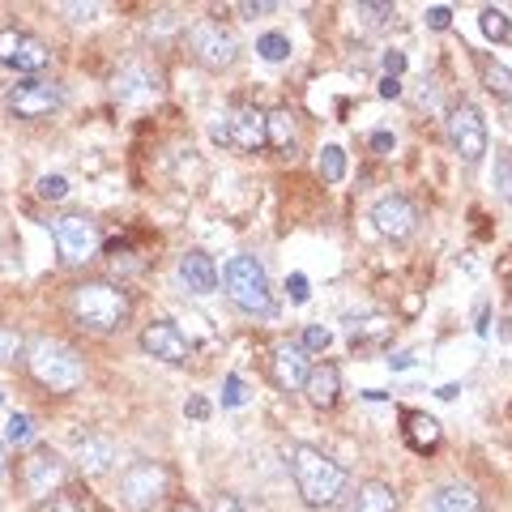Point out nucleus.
Segmentation results:
<instances>
[{
    "label": "nucleus",
    "instance_id": "6",
    "mask_svg": "<svg viewBox=\"0 0 512 512\" xmlns=\"http://www.w3.org/2000/svg\"><path fill=\"white\" fill-rule=\"evenodd\" d=\"M188 47L192 56H197L205 69H231L235 56H239V43L227 26H222L218 18H201L188 26Z\"/></svg>",
    "mask_w": 512,
    "mask_h": 512
},
{
    "label": "nucleus",
    "instance_id": "15",
    "mask_svg": "<svg viewBox=\"0 0 512 512\" xmlns=\"http://www.w3.org/2000/svg\"><path fill=\"white\" fill-rule=\"evenodd\" d=\"M180 282L188 286L192 295H214L218 291V265L214 256H205L201 248H192L180 256Z\"/></svg>",
    "mask_w": 512,
    "mask_h": 512
},
{
    "label": "nucleus",
    "instance_id": "41",
    "mask_svg": "<svg viewBox=\"0 0 512 512\" xmlns=\"http://www.w3.org/2000/svg\"><path fill=\"white\" fill-rule=\"evenodd\" d=\"M402 69H406V56H402V52H389V56H384V77H397Z\"/></svg>",
    "mask_w": 512,
    "mask_h": 512
},
{
    "label": "nucleus",
    "instance_id": "13",
    "mask_svg": "<svg viewBox=\"0 0 512 512\" xmlns=\"http://www.w3.org/2000/svg\"><path fill=\"white\" fill-rule=\"evenodd\" d=\"M269 367H274L278 389H286V393L303 389V384H308V376H312L308 350H303L299 342H278V346H274V359H269Z\"/></svg>",
    "mask_w": 512,
    "mask_h": 512
},
{
    "label": "nucleus",
    "instance_id": "8",
    "mask_svg": "<svg viewBox=\"0 0 512 512\" xmlns=\"http://www.w3.org/2000/svg\"><path fill=\"white\" fill-rule=\"evenodd\" d=\"M214 141H222V146H231V150H244V154L261 150V146H269V116L256 107H235L227 120L214 124Z\"/></svg>",
    "mask_w": 512,
    "mask_h": 512
},
{
    "label": "nucleus",
    "instance_id": "21",
    "mask_svg": "<svg viewBox=\"0 0 512 512\" xmlns=\"http://www.w3.org/2000/svg\"><path fill=\"white\" fill-rule=\"evenodd\" d=\"M158 86H163V77H158L154 69H141V64H133V69H124V73L116 77L120 99H137V94H158Z\"/></svg>",
    "mask_w": 512,
    "mask_h": 512
},
{
    "label": "nucleus",
    "instance_id": "2",
    "mask_svg": "<svg viewBox=\"0 0 512 512\" xmlns=\"http://www.w3.org/2000/svg\"><path fill=\"white\" fill-rule=\"evenodd\" d=\"M69 308H73V316H77V325L82 329L116 333V329L128 325V316H133V299H128L120 286H111V282H82V286H73Z\"/></svg>",
    "mask_w": 512,
    "mask_h": 512
},
{
    "label": "nucleus",
    "instance_id": "43",
    "mask_svg": "<svg viewBox=\"0 0 512 512\" xmlns=\"http://www.w3.org/2000/svg\"><path fill=\"white\" fill-rule=\"evenodd\" d=\"M188 414H192V419H205V414H210V402H205V397H192V402H188Z\"/></svg>",
    "mask_w": 512,
    "mask_h": 512
},
{
    "label": "nucleus",
    "instance_id": "11",
    "mask_svg": "<svg viewBox=\"0 0 512 512\" xmlns=\"http://www.w3.org/2000/svg\"><path fill=\"white\" fill-rule=\"evenodd\" d=\"M22 478H26V491L35 500H52V495L64 487V457L56 448H35L22 466Z\"/></svg>",
    "mask_w": 512,
    "mask_h": 512
},
{
    "label": "nucleus",
    "instance_id": "20",
    "mask_svg": "<svg viewBox=\"0 0 512 512\" xmlns=\"http://www.w3.org/2000/svg\"><path fill=\"white\" fill-rule=\"evenodd\" d=\"M350 512H397V491L389 483H363Z\"/></svg>",
    "mask_w": 512,
    "mask_h": 512
},
{
    "label": "nucleus",
    "instance_id": "7",
    "mask_svg": "<svg viewBox=\"0 0 512 512\" xmlns=\"http://www.w3.org/2000/svg\"><path fill=\"white\" fill-rule=\"evenodd\" d=\"M448 141L461 154V163H483L487 154V120L474 103H453L448 107Z\"/></svg>",
    "mask_w": 512,
    "mask_h": 512
},
{
    "label": "nucleus",
    "instance_id": "5",
    "mask_svg": "<svg viewBox=\"0 0 512 512\" xmlns=\"http://www.w3.org/2000/svg\"><path fill=\"white\" fill-rule=\"evenodd\" d=\"M167 491H171V470L163 461H133V466L120 474V500L133 512L154 508Z\"/></svg>",
    "mask_w": 512,
    "mask_h": 512
},
{
    "label": "nucleus",
    "instance_id": "27",
    "mask_svg": "<svg viewBox=\"0 0 512 512\" xmlns=\"http://www.w3.org/2000/svg\"><path fill=\"white\" fill-rule=\"evenodd\" d=\"M478 69H483V82L491 94H500V99H512V73L504 64H491V60H478Z\"/></svg>",
    "mask_w": 512,
    "mask_h": 512
},
{
    "label": "nucleus",
    "instance_id": "38",
    "mask_svg": "<svg viewBox=\"0 0 512 512\" xmlns=\"http://www.w3.org/2000/svg\"><path fill=\"white\" fill-rule=\"evenodd\" d=\"M286 291H291V299L295 303H308V278H303V274H291V278H286Z\"/></svg>",
    "mask_w": 512,
    "mask_h": 512
},
{
    "label": "nucleus",
    "instance_id": "46",
    "mask_svg": "<svg viewBox=\"0 0 512 512\" xmlns=\"http://www.w3.org/2000/svg\"><path fill=\"white\" fill-rule=\"evenodd\" d=\"M5 466H9V457H5V444H0V474H5Z\"/></svg>",
    "mask_w": 512,
    "mask_h": 512
},
{
    "label": "nucleus",
    "instance_id": "1",
    "mask_svg": "<svg viewBox=\"0 0 512 512\" xmlns=\"http://www.w3.org/2000/svg\"><path fill=\"white\" fill-rule=\"evenodd\" d=\"M286 461H291V478H295V487L303 495V504L329 508V504L342 500L346 470L329 453H320V448H312V444H291Z\"/></svg>",
    "mask_w": 512,
    "mask_h": 512
},
{
    "label": "nucleus",
    "instance_id": "14",
    "mask_svg": "<svg viewBox=\"0 0 512 512\" xmlns=\"http://www.w3.org/2000/svg\"><path fill=\"white\" fill-rule=\"evenodd\" d=\"M141 350H146L150 359H163V363H188V338L171 325V320H154V325H146V333H141Z\"/></svg>",
    "mask_w": 512,
    "mask_h": 512
},
{
    "label": "nucleus",
    "instance_id": "37",
    "mask_svg": "<svg viewBox=\"0 0 512 512\" xmlns=\"http://www.w3.org/2000/svg\"><path fill=\"white\" fill-rule=\"evenodd\" d=\"M427 26L431 30H448V26H453V9H448V5H431L427 9Z\"/></svg>",
    "mask_w": 512,
    "mask_h": 512
},
{
    "label": "nucleus",
    "instance_id": "32",
    "mask_svg": "<svg viewBox=\"0 0 512 512\" xmlns=\"http://www.w3.org/2000/svg\"><path fill=\"white\" fill-rule=\"evenodd\" d=\"M329 342H333V333L325 325H308L303 329V338H299L303 350H329Z\"/></svg>",
    "mask_w": 512,
    "mask_h": 512
},
{
    "label": "nucleus",
    "instance_id": "9",
    "mask_svg": "<svg viewBox=\"0 0 512 512\" xmlns=\"http://www.w3.org/2000/svg\"><path fill=\"white\" fill-rule=\"evenodd\" d=\"M52 239H56L64 265H82L99 252V222L86 214H64L52 222Z\"/></svg>",
    "mask_w": 512,
    "mask_h": 512
},
{
    "label": "nucleus",
    "instance_id": "12",
    "mask_svg": "<svg viewBox=\"0 0 512 512\" xmlns=\"http://www.w3.org/2000/svg\"><path fill=\"white\" fill-rule=\"evenodd\" d=\"M372 222L384 239H406L419 227V210H414L410 197H402V192H389V197H380L372 205Z\"/></svg>",
    "mask_w": 512,
    "mask_h": 512
},
{
    "label": "nucleus",
    "instance_id": "47",
    "mask_svg": "<svg viewBox=\"0 0 512 512\" xmlns=\"http://www.w3.org/2000/svg\"><path fill=\"white\" fill-rule=\"evenodd\" d=\"M180 512H197V508H192V504H180Z\"/></svg>",
    "mask_w": 512,
    "mask_h": 512
},
{
    "label": "nucleus",
    "instance_id": "48",
    "mask_svg": "<svg viewBox=\"0 0 512 512\" xmlns=\"http://www.w3.org/2000/svg\"><path fill=\"white\" fill-rule=\"evenodd\" d=\"M0 402H5V393H0Z\"/></svg>",
    "mask_w": 512,
    "mask_h": 512
},
{
    "label": "nucleus",
    "instance_id": "22",
    "mask_svg": "<svg viewBox=\"0 0 512 512\" xmlns=\"http://www.w3.org/2000/svg\"><path fill=\"white\" fill-rule=\"evenodd\" d=\"M47 60H52L47 43L35 39V35H22L18 56H13V69H18V73H43V69H47Z\"/></svg>",
    "mask_w": 512,
    "mask_h": 512
},
{
    "label": "nucleus",
    "instance_id": "30",
    "mask_svg": "<svg viewBox=\"0 0 512 512\" xmlns=\"http://www.w3.org/2000/svg\"><path fill=\"white\" fill-rule=\"evenodd\" d=\"M495 188H500V197L512 205V150L495 158Z\"/></svg>",
    "mask_w": 512,
    "mask_h": 512
},
{
    "label": "nucleus",
    "instance_id": "25",
    "mask_svg": "<svg viewBox=\"0 0 512 512\" xmlns=\"http://www.w3.org/2000/svg\"><path fill=\"white\" fill-rule=\"evenodd\" d=\"M478 26H483V35H487L491 43H508V39H512V22H508L504 9H483Z\"/></svg>",
    "mask_w": 512,
    "mask_h": 512
},
{
    "label": "nucleus",
    "instance_id": "18",
    "mask_svg": "<svg viewBox=\"0 0 512 512\" xmlns=\"http://www.w3.org/2000/svg\"><path fill=\"white\" fill-rule=\"evenodd\" d=\"M73 461H77L82 474H107L111 461H116V444H111L107 436H86L82 444H77Z\"/></svg>",
    "mask_w": 512,
    "mask_h": 512
},
{
    "label": "nucleus",
    "instance_id": "31",
    "mask_svg": "<svg viewBox=\"0 0 512 512\" xmlns=\"http://www.w3.org/2000/svg\"><path fill=\"white\" fill-rule=\"evenodd\" d=\"M35 192L43 201H64L69 197V180H64V175H43V180L35 184Z\"/></svg>",
    "mask_w": 512,
    "mask_h": 512
},
{
    "label": "nucleus",
    "instance_id": "28",
    "mask_svg": "<svg viewBox=\"0 0 512 512\" xmlns=\"http://www.w3.org/2000/svg\"><path fill=\"white\" fill-rule=\"evenodd\" d=\"M256 56H261V60H286V56H291V39H286V35H278V30H269V35H261V39H256Z\"/></svg>",
    "mask_w": 512,
    "mask_h": 512
},
{
    "label": "nucleus",
    "instance_id": "40",
    "mask_svg": "<svg viewBox=\"0 0 512 512\" xmlns=\"http://www.w3.org/2000/svg\"><path fill=\"white\" fill-rule=\"evenodd\" d=\"M210 512H244V504L235 500V495H214V504H210Z\"/></svg>",
    "mask_w": 512,
    "mask_h": 512
},
{
    "label": "nucleus",
    "instance_id": "26",
    "mask_svg": "<svg viewBox=\"0 0 512 512\" xmlns=\"http://www.w3.org/2000/svg\"><path fill=\"white\" fill-rule=\"evenodd\" d=\"M30 440H35V419L30 414H9V423H5V444H13V448H26Z\"/></svg>",
    "mask_w": 512,
    "mask_h": 512
},
{
    "label": "nucleus",
    "instance_id": "33",
    "mask_svg": "<svg viewBox=\"0 0 512 512\" xmlns=\"http://www.w3.org/2000/svg\"><path fill=\"white\" fill-rule=\"evenodd\" d=\"M244 402H248L244 380H239V376H227V380H222V406H244Z\"/></svg>",
    "mask_w": 512,
    "mask_h": 512
},
{
    "label": "nucleus",
    "instance_id": "16",
    "mask_svg": "<svg viewBox=\"0 0 512 512\" xmlns=\"http://www.w3.org/2000/svg\"><path fill=\"white\" fill-rule=\"evenodd\" d=\"M303 393H308V402H312L316 410L338 406V397H342V372H338L333 363L312 367V376H308V384H303Z\"/></svg>",
    "mask_w": 512,
    "mask_h": 512
},
{
    "label": "nucleus",
    "instance_id": "34",
    "mask_svg": "<svg viewBox=\"0 0 512 512\" xmlns=\"http://www.w3.org/2000/svg\"><path fill=\"white\" fill-rule=\"evenodd\" d=\"M18 355H22V333L0 329V363H13Z\"/></svg>",
    "mask_w": 512,
    "mask_h": 512
},
{
    "label": "nucleus",
    "instance_id": "3",
    "mask_svg": "<svg viewBox=\"0 0 512 512\" xmlns=\"http://www.w3.org/2000/svg\"><path fill=\"white\" fill-rule=\"evenodd\" d=\"M222 286L227 299L248 316H274V291H269V274L256 256H231L222 269Z\"/></svg>",
    "mask_w": 512,
    "mask_h": 512
},
{
    "label": "nucleus",
    "instance_id": "42",
    "mask_svg": "<svg viewBox=\"0 0 512 512\" xmlns=\"http://www.w3.org/2000/svg\"><path fill=\"white\" fill-rule=\"evenodd\" d=\"M380 94H384V99H397V94H402V82H397V77H384V82H380Z\"/></svg>",
    "mask_w": 512,
    "mask_h": 512
},
{
    "label": "nucleus",
    "instance_id": "44",
    "mask_svg": "<svg viewBox=\"0 0 512 512\" xmlns=\"http://www.w3.org/2000/svg\"><path fill=\"white\" fill-rule=\"evenodd\" d=\"M239 9H244V13H252V18H256V13H274V5H269V0H256V5L248 0V5H239Z\"/></svg>",
    "mask_w": 512,
    "mask_h": 512
},
{
    "label": "nucleus",
    "instance_id": "19",
    "mask_svg": "<svg viewBox=\"0 0 512 512\" xmlns=\"http://www.w3.org/2000/svg\"><path fill=\"white\" fill-rule=\"evenodd\" d=\"M269 146H274L278 154H286V158H291V154H295V146H299L295 116H291V111H286V107L269 111Z\"/></svg>",
    "mask_w": 512,
    "mask_h": 512
},
{
    "label": "nucleus",
    "instance_id": "45",
    "mask_svg": "<svg viewBox=\"0 0 512 512\" xmlns=\"http://www.w3.org/2000/svg\"><path fill=\"white\" fill-rule=\"evenodd\" d=\"M372 146H376V150H389V146H393V137H389V133H376V137H372Z\"/></svg>",
    "mask_w": 512,
    "mask_h": 512
},
{
    "label": "nucleus",
    "instance_id": "23",
    "mask_svg": "<svg viewBox=\"0 0 512 512\" xmlns=\"http://www.w3.org/2000/svg\"><path fill=\"white\" fill-rule=\"evenodd\" d=\"M406 440H410V448L427 453V448L440 444V423L431 419V414H406Z\"/></svg>",
    "mask_w": 512,
    "mask_h": 512
},
{
    "label": "nucleus",
    "instance_id": "24",
    "mask_svg": "<svg viewBox=\"0 0 512 512\" xmlns=\"http://www.w3.org/2000/svg\"><path fill=\"white\" fill-rule=\"evenodd\" d=\"M316 171H320V180L325 184H338L346 175V150L342 146H325L320 158H316Z\"/></svg>",
    "mask_w": 512,
    "mask_h": 512
},
{
    "label": "nucleus",
    "instance_id": "39",
    "mask_svg": "<svg viewBox=\"0 0 512 512\" xmlns=\"http://www.w3.org/2000/svg\"><path fill=\"white\" fill-rule=\"evenodd\" d=\"M64 13H69L73 22H94L99 18V5H64Z\"/></svg>",
    "mask_w": 512,
    "mask_h": 512
},
{
    "label": "nucleus",
    "instance_id": "35",
    "mask_svg": "<svg viewBox=\"0 0 512 512\" xmlns=\"http://www.w3.org/2000/svg\"><path fill=\"white\" fill-rule=\"evenodd\" d=\"M18 43H22V30H0V64H13V56H18Z\"/></svg>",
    "mask_w": 512,
    "mask_h": 512
},
{
    "label": "nucleus",
    "instance_id": "36",
    "mask_svg": "<svg viewBox=\"0 0 512 512\" xmlns=\"http://www.w3.org/2000/svg\"><path fill=\"white\" fill-rule=\"evenodd\" d=\"M355 18H363L367 26H376L384 18H393V5H355Z\"/></svg>",
    "mask_w": 512,
    "mask_h": 512
},
{
    "label": "nucleus",
    "instance_id": "29",
    "mask_svg": "<svg viewBox=\"0 0 512 512\" xmlns=\"http://www.w3.org/2000/svg\"><path fill=\"white\" fill-rule=\"evenodd\" d=\"M52 512H90V495L86 491H56Z\"/></svg>",
    "mask_w": 512,
    "mask_h": 512
},
{
    "label": "nucleus",
    "instance_id": "4",
    "mask_svg": "<svg viewBox=\"0 0 512 512\" xmlns=\"http://www.w3.org/2000/svg\"><path fill=\"white\" fill-rule=\"evenodd\" d=\"M26 363H30V376H35L39 384H47L52 393H69L82 384V359H77L73 346H64L60 338H39L30 342L26 350Z\"/></svg>",
    "mask_w": 512,
    "mask_h": 512
},
{
    "label": "nucleus",
    "instance_id": "17",
    "mask_svg": "<svg viewBox=\"0 0 512 512\" xmlns=\"http://www.w3.org/2000/svg\"><path fill=\"white\" fill-rule=\"evenodd\" d=\"M423 512H483V500H478V491L466 483H448V487L431 491Z\"/></svg>",
    "mask_w": 512,
    "mask_h": 512
},
{
    "label": "nucleus",
    "instance_id": "10",
    "mask_svg": "<svg viewBox=\"0 0 512 512\" xmlns=\"http://www.w3.org/2000/svg\"><path fill=\"white\" fill-rule=\"evenodd\" d=\"M64 107V90L56 82H39V77H26L9 90V111L22 120H43L52 116V111Z\"/></svg>",
    "mask_w": 512,
    "mask_h": 512
}]
</instances>
